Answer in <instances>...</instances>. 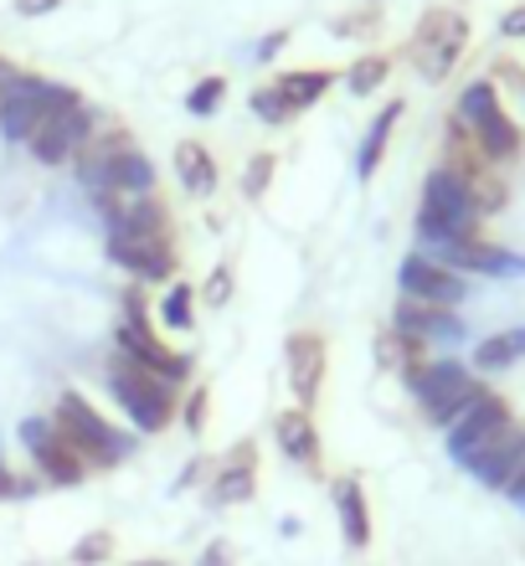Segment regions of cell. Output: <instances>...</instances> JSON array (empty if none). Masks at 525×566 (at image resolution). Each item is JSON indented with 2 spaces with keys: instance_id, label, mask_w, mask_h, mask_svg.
Listing matches in <instances>:
<instances>
[{
  "instance_id": "cell-1",
  "label": "cell",
  "mask_w": 525,
  "mask_h": 566,
  "mask_svg": "<svg viewBox=\"0 0 525 566\" xmlns=\"http://www.w3.org/2000/svg\"><path fill=\"white\" fill-rule=\"evenodd\" d=\"M73 176L83 186V196L108 191V196H119V201H135V196L160 191V170H155L150 149L139 145L124 124H104L83 145V155L73 160Z\"/></svg>"
},
{
  "instance_id": "cell-2",
  "label": "cell",
  "mask_w": 525,
  "mask_h": 566,
  "mask_svg": "<svg viewBox=\"0 0 525 566\" xmlns=\"http://www.w3.org/2000/svg\"><path fill=\"white\" fill-rule=\"evenodd\" d=\"M114 350H119V356H129L135 366H145V371H155L160 381H170V387H180V391H186V381L196 376V356H191V350H176V345L166 340V329L155 325L150 289H139V283H129V289L119 294Z\"/></svg>"
},
{
  "instance_id": "cell-3",
  "label": "cell",
  "mask_w": 525,
  "mask_h": 566,
  "mask_svg": "<svg viewBox=\"0 0 525 566\" xmlns=\"http://www.w3.org/2000/svg\"><path fill=\"white\" fill-rule=\"evenodd\" d=\"M453 119L469 129V139L480 145V155L495 170H511L525 155V129L515 124V114L505 108V93H500L495 77H469L459 98H453Z\"/></svg>"
},
{
  "instance_id": "cell-4",
  "label": "cell",
  "mask_w": 525,
  "mask_h": 566,
  "mask_svg": "<svg viewBox=\"0 0 525 566\" xmlns=\"http://www.w3.org/2000/svg\"><path fill=\"white\" fill-rule=\"evenodd\" d=\"M104 387H108V397H114V407L124 412V422H129L135 438H160L180 412V387L160 381L155 371L135 366V360L119 356V350H108Z\"/></svg>"
},
{
  "instance_id": "cell-5",
  "label": "cell",
  "mask_w": 525,
  "mask_h": 566,
  "mask_svg": "<svg viewBox=\"0 0 525 566\" xmlns=\"http://www.w3.org/2000/svg\"><path fill=\"white\" fill-rule=\"evenodd\" d=\"M52 422L62 428V438L77 448V459L88 463L93 474H108V469H119V463L135 459L139 438L119 422H108L98 407L83 397V391H57V402H52Z\"/></svg>"
},
{
  "instance_id": "cell-6",
  "label": "cell",
  "mask_w": 525,
  "mask_h": 566,
  "mask_svg": "<svg viewBox=\"0 0 525 566\" xmlns=\"http://www.w3.org/2000/svg\"><path fill=\"white\" fill-rule=\"evenodd\" d=\"M407 387V397L418 402V412H422V422L433 432H443L459 412H464L474 397H480L490 381L484 376H474V366L469 360H459V356H428L418 366V371L402 381Z\"/></svg>"
},
{
  "instance_id": "cell-7",
  "label": "cell",
  "mask_w": 525,
  "mask_h": 566,
  "mask_svg": "<svg viewBox=\"0 0 525 566\" xmlns=\"http://www.w3.org/2000/svg\"><path fill=\"white\" fill-rule=\"evenodd\" d=\"M469 52V15L453 11V6H428L418 21V31L407 36V52L402 57L412 62V73L422 77V83H449L453 67L464 62Z\"/></svg>"
},
{
  "instance_id": "cell-8",
  "label": "cell",
  "mask_w": 525,
  "mask_h": 566,
  "mask_svg": "<svg viewBox=\"0 0 525 566\" xmlns=\"http://www.w3.org/2000/svg\"><path fill=\"white\" fill-rule=\"evenodd\" d=\"M77 98L83 93L73 83H52L42 73H15V83L0 93V135L11 139V145H27L57 108L77 104Z\"/></svg>"
},
{
  "instance_id": "cell-9",
  "label": "cell",
  "mask_w": 525,
  "mask_h": 566,
  "mask_svg": "<svg viewBox=\"0 0 525 566\" xmlns=\"http://www.w3.org/2000/svg\"><path fill=\"white\" fill-rule=\"evenodd\" d=\"M15 438H21V448H27L36 479L52 484V490H77V484H88L93 479V469L77 459V448L67 443L62 428L52 422V412H31V418H21L15 422Z\"/></svg>"
},
{
  "instance_id": "cell-10",
  "label": "cell",
  "mask_w": 525,
  "mask_h": 566,
  "mask_svg": "<svg viewBox=\"0 0 525 566\" xmlns=\"http://www.w3.org/2000/svg\"><path fill=\"white\" fill-rule=\"evenodd\" d=\"M104 253L139 289H166V283H176L180 269L176 232H104Z\"/></svg>"
},
{
  "instance_id": "cell-11",
  "label": "cell",
  "mask_w": 525,
  "mask_h": 566,
  "mask_svg": "<svg viewBox=\"0 0 525 566\" xmlns=\"http://www.w3.org/2000/svg\"><path fill=\"white\" fill-rule=\"evenodd\" d=\"M511 422H515L511 402H505L495 387H484L480 397H474V402H469L464 412H459V418L443 428V448H449V459L469 474V469H474V459H480L484 448L495 443V438L511 428Z\"/></svg>"
},
{
  "instance_id": "cell-12",
  "label": "cell",
  "mask_w": 525,
  "mask_h": 566,
  "mask_svg": "<svg viewBox=\"0 0 525 566\" xmlns=\"http://www.w3.org/2000/svg\"><path fill=\"white\" fill-rule=\"evenodd\" d=\"M98 129H104V114H98L88 98H77V104L57 108V114H52V119L27 139V149H31V160L42 165V170H67Z\"/></svg>"
},
{
  "instance_id": "cell-13",
  "label": "cell",
  "mask_w": 525,
  "mask_h": 566,
  "mask_svg": "<svg viewBox=\"0 0 525 566\" xmlns=\"http://www.w3.org/2000/svg\"><path fill=\"white\" fill-rule=\"evenodd\" d=\"M387 329L407 335V340H418L428 356H449L453 345L469 340V319L464 310H443V304H422V298H402L391 304V319Z\"/></svg>"
},
{
  "instance_id": "cell-14",
  "label": "cell",
  "mask_w": 525,
  "mask_h": 566,
  "mask_svg": "<svg viewBox=\"0 0 525 566\" xmlns=\"http://www.w3.org/2000/svg\"><path fill=\"white\" fill-rule=\"evenodd\" d=\"M469 289H474V279L453 273L449 263H438V258L418 253V248H407V253L397 258V294H402V298L443 304V310H464Z\"/></svg>"
},
{
  "instance_id": "cell-15",
  "label": "cell",
  "mask_w": 525,
  "mask_h": 566,
  "mask_svg": "<svg viewBox=\"0 0 525 566\" xmlns=\"http://www.w3.org/2000/svg\"><path fill=\"white\" fill-rule=\"evenodd\" d=\"M325 376H330V340L319 329H294L284 340V381L294 391V407L315 412Z\"/></svg>"
},
{
  "instance_id": "cell-16",
  "label": "cell",
  "mask_w": 525,
  "mask_h": 566,
  "mask_svg": "<svg viewBox=\"0 0 525 566\" xmlns=\"http://www.w3.org/2000/svg\"><path fill=\"white\" fill-rule=\"evenodd\" d=\"M258 494V438H238L222 459L211 463L207 479V510H238L253 505Z\"/></svg>"
},
{
  "instance_id": "cell-17",
  "label": "cell",
  "mask_w": 525,
  "mask_h": 566,
  "mask_svg": "<svg viewBox=\"0 0 525 566\" xmlns=\"http://www.w3.org/2000/svg\"><path fill=\"white\" fill-rule=\"evenodd\" d=\"M269 432H273V443H279V453H284L304 479L325 474V438H319L315 412H304V407H279Z\"/></svg>"
},
{
  "instance_id": "cell-18",
  "label": "cell",
  "mask_w": 525,
  "mask_h": 566,
  "mask_svg": "<svg viewBox=\"0 0 525 566\" xmlns=\"http://www.w3.org/2000/svg\"><path fill=\"white\" fill-rule=\"evenodd\" d=\"M330 505H335V525H340L346 552H366L371 536H376V525H371V500H366L360 474H335L330 479Z\"/></svg>"
},
{
  "instance_id": "cell-19",
  "label": "cell",
  "mask_w": 525,
  "mask_h": 566,
  "mask_svg": "<svg viewBox=\"0 0 525 566\" xmlns=\"http://www.w3.org/2000/svg\"><path fill=\"white\" fill-rule=\"evenodd\" d=\"M521 459H525V422H511V428L500 432L495 443L474 459L469 479H474L480 490H490V494H505V484H511V474L521 469Z\"/></svg>"
},
{
  "instance_id": "cell-20",
  "label": "cell",
  "mask_w": 525,
  "mask_h": 566,
  "mask_svg": "<svg viewBox=\"0 0 525 566\" xmlns=\"http://www.w3.org/2000/svg\"><path fill=\"white\" fill-rule=\"evenodd\" d=\"M170 170H176L180 191L191 196V201H211V196L222 191V165H217V155L201 139H180L170 149Z\"/></svg>"
},
{
  "instance_id": "cell-21",
  "label": "cell",
  "mask_w": 525,
  "mask_h": 566,
  "mask_svg": "<svg viewBox=\"0 0 525 566\" xmlns=\"http://www.w3.org/2000/svg\"><path fill=\"white\" fill-rule=\"evenodd\" d=\"M402 119H407V104H402V98H391V104H381V108L371 114V124L360 129L356 160H350L356 180H371L376 170H381V160H387V149H391V135L402 129Z\"/></svg>"
},
{
  "instance_id": "cell-22",
  "label": "cell",
  "mask_w": 525,
  "mask_h": 566,
  "mask_svg": "<svg viewBox=\"0 0 525 566\" xmlns=\"http://www.w3.org/2000/svg\"><path fill=\"white\" fill-rule=\"evenodd\" d=\"M525 360V325H511V329H495V335H484V340L469 345V366L474 376H500L521 366Z\"/></svg>"
},
{
  "instance_id": "cell-23",
  "label": "cell",
  "mask_w": 525,
  "mask_h": 566,
  "mask_svg": "<svg viewBox=\"0 0 525 566\" xmlns=\"http://www.w3.org/2000/svg\"><path fill=\"white\" fill-rule=\"evenodd\" d=\"M340 83V73H330V67H284V73L273 77V88L284 93V104L294 108V114H309V108L325 104V93Z\"/></svg>"
},
{
  "instance_id": "cell-24",
  "label": "cell",
  "mask_w": 525,
  "mask_h": 566,
  "mask_svg": "<svg viewBox=\"0 0 525 566\" xmlns=\"http://www.w3.org/2000/svg\"><path fill=\"white\" fill-rule=\"evenodd\" d=\"M155 325L166 335H191L196 329V283H166L155 298Z\"/></svg>"
},
{
  "instance_id": "cell-25",
  "label": "cell",
  "mask_w": 525,
  "mask_h": 566,
  "mask_svg": "<svg viewBox=\"0 0 525 566\" xmlns=\"http://www.w3.org/2000/svg\"><path fill=\"white\" fill-rule=\"evenodd\" d=\"M422 360H428V350H422L418 340H407V335H397V329H376V366H381V371H391L397 381H407Z\"/></svg>"
},
{
  "instance_id": "cell-26",
  "label": "cell",
  "mask_w": 525,
  "mask_h": 566,
  "mask_svg": "<svg viewBox=\"0 0 525 566\" xmlns=\"http://www.w3.org/2000/svg\"><path fill=\"white\" fill-rule=\"evenodd\" d=\"M387 77H391V57H387V52H360L346 73H340V88H346L350 98H371V93L387 88Z\"/></svg>"
},
{
  "instance_id": "cell-27",
  "label": "cell",
  "mask_w": 525,
  "mask_h": 566,
  "mask_svg": "<svg viewBox=\"0 0 525 566\" xmlns=\"http://www.w3.org/2000/svg\"><path fill=\"white\" fill-rule=\"evenodd\" d=\"M273 180H279V155H273V149H258V155H248V165H242V180H238L242 201H263V196L273 191Z\"/></svg>"
},
{
  "instance_id": "cell-28",
  "label": "cell",
  "mask_w": 525,
  "mask_h": 566,
  "mask_svg": "<svg viewBox=\"0 0 525 566\" xmlns=\"http://www.w3.org/2000/svg\"><path fill=\"white\" fill-rule=\"evenodd\" d=\"M248 114H253L263 129H284V124H294L300 114L284 104V93L273 88V83H258L253 93H248Z\"/></svg>"
},
{
  "instance_id": "cell-29",
  "label": "cell",
  "mask_w": 525,
  "mask_h": 566,
  "mask_svg": "<svg viewBox=\"0 0 525 566\" xmlns=\"http://www.w3.org/2000/svg\"><path fill=\"white\" fill-rule=\"evenodd\" d=\"M222 104H227V77L222 73L196 77L191 93H186V114H191V119H217Z\"/></svg>"
},
{
  "instance_id": "cell-30",
  "label": "cell",
  "mask_w": 525,
  "mask_h": 566,
  "mask_svg": "<svg viewBox=\"0 0 525 566\" xmlns=\"http://www.w3.org/2000/svg\"><path fill=\"white\" fill-rule=\"evenodd\" d=\"M114 552H119V536H114L108 525H98V531H83V536H77L67 562L73 566H114Z\"/></svg>"
},
{
  "instance_id": "cell-31",
  "label": "cell",
  "mask_w": 525,
  "mask_h": 566,
  "mask_svg": "<svg viewBox=\"0 0 525 566\" xmlns=\"http://www.w3.org/2000/svg\"><path fill=\"white\" fill-rule=\"evenodd\" d=\"M196 298H201L207 310H227V304L238 298V273H232V263H217L207 279L196 283Z\"/></svg>"
},
{
  "instance_id": "cell-32",
  "label": "cell",
  "mask_w": 525,
  "mask_h": 566,
  "mask_svg": "<svg viewBox=\"0 0 525 566\" xmlns=\"http://www.w3.org/2000/svg\"><path fill=\"white\" fill-rule=\"evenodd\" d=\"M207 412H211V387H207V381H196L191 391H180V412H176V422H180L186 432H191V438H196L201 428H207Z\"/></svg>"
},
{
  "instance_id": "cell-33",
  "label": "cell",
  "mask_w": 525,
  "mask_h": 566,
  "mask_svg": "<svg viewBox=\"0 0 525 566\" xmlns=\"http://www.w3.org/2000/svg\"><path fill=\"white\" fill-rule=\"evenodd\" d=\"M211 463H217V459H191V463H186V469L176 474V484H170V490L186 494L191 484H207V479H211Z\"/></svg>"
},
{
  "instance_id": "cell-34",
  "label": "cell",
  "mask_w": 525,
  "mask_h": 566,
  "mask_svg": "<svg viewBox=\"0 0 525 566\" xmlns=\"http://www.w3.org/2000/svg\"><path fill=\"white\" fill-rule=\"evenodd\" d=\"M191 566H238L232 562V541H207V546H201V552H196V562Z\"/></svg>"
},
{
  "instance_id": "cell-35",
  "label": "cell",
  "mask_w": 525,
  "mask_h": 566,
  "mask_svg": "<svg viewBox=\"0 0 525 566\" xmlns=\"http://www.w3.org/2000/svg\"><path fill=\"white\" fill-rule=\"evenodd\" d=\"M490 77H495V83H511L515 98H521V108H525V67H521V62H511V57L495 62V73H490Z\"/></svg>"
},
{
  "instance_id": "cell-36",
  "label": "cell",
  "mask_w": 525,
  "mask_h": 566,
  "mask_svg": "<svg viewBox=\"0 0 525 566\" xmlns=\"http://www.w3.org/2000/svg\"><path fill=\"white\" fill-rule=\"evenodd\" d=\"M284 46H288V31H284V27H279V31H269V36H263V42L253 46V62H258V67H269V62L279 57Z\"/></svg>"
},
{
  "instance_id": "cell-37",
  "label": "cell",
  "mask_w": 525,
  "mask_h": 566,
  "mask_svg": "<svg viewBox=\"0 0 525 566\" xmlns=\"http://www.w3.org/2000/svg\"><path fill=\"white\" fill-rule=\"evenodd\" d=\"M376 21H381L376 11H366V15H340V21H335V36H366V31H376Z\"/></svg>"
},
{
  "instance_id": "cell-38",
  "label": "cell",
  "mask_w": 525,
  "mask_h": 566,
  "mask_svg": "<svg viewBox=\"0 0 525 566\" xmlns=\"http://www.w3.org/2000/svg\"><path fill=\"white\" fill-rule=\"evenodd\" d=\"M500 36H511V42H521V36H525V6H511V11L500 15Z\"/></svg>"
},
{
  "instance_id": "cell-39",
  "label": "cell",
  "mask_w": 525,
  "mask_h": 566,
  "mask_svg": "<svg viewBox=\"0 0 525 566\" xmlns=\"http://www.w3.org/2000/svg\"><path fill=\"white\" fill-rule=\"evenodd\" d=\"M11 11L15 15H52V11H62V0H11Z\"/></svg>"
},
{
  "instance_id": "cell-40",
  "label": "cell",
  "mask_w": 525,
  "mask_h": 566,
  "mask_svg": "<svg viewBox=\"0 0 525 566\" xmlns=\"http://www.w3.org/2000/svg\"><path fill=\"white\" fill-rule=\"evenodd\" d=\"M505 500H511L515 510H525V459H521V469L511 474V484H505Z\"/></svg>"
},
{
  "instance_id": "cell-41",
  "label": "cell",
  "mask_w": 525,
  "mask_h": 566,
  "mask_svg": "<svg viewBox=\"0 0 525 566\" xmlns=\"http://www.w3.org/2000/svg\"><path fill=\"white\" fill-rule=\"evenodd\" d=\"M124 566H176L170 556H135V562H124Z\"/></svg>"
},
{
  "instance_id": "cell-42",
  "label": "cell",
  "mask_w": 525,
  "mask_h": 566,
  "mask_svg": "<svg viewBox=\"0 0 525 566\" xmlns=\"http://www.w3.org/2000/svg\"><path fill=\"white\" fill-rule=\"evenodd\" d=\"M0 463H6V459H0Z\"/></svg>"
}]
</instances>
